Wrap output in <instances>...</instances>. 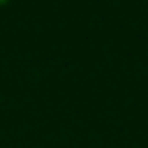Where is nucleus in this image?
I'll list each match as a JSON object with an SVG mask.
<instances>
[{
	"label": "nucleus",
	"instance_id": "1",
	"mask_svg": "<svg viewBox=\"0 0 148 148\" xmlns=\"http://www.w3.org/2000/svg\"><path fill=\"white\" fill-rule=\"evenodd\" d=\"M7 2H12V0H0V7H5Z\"/></svg>",
	"mask_w": 148,
	"mask_h": 148
}]
</instances>
